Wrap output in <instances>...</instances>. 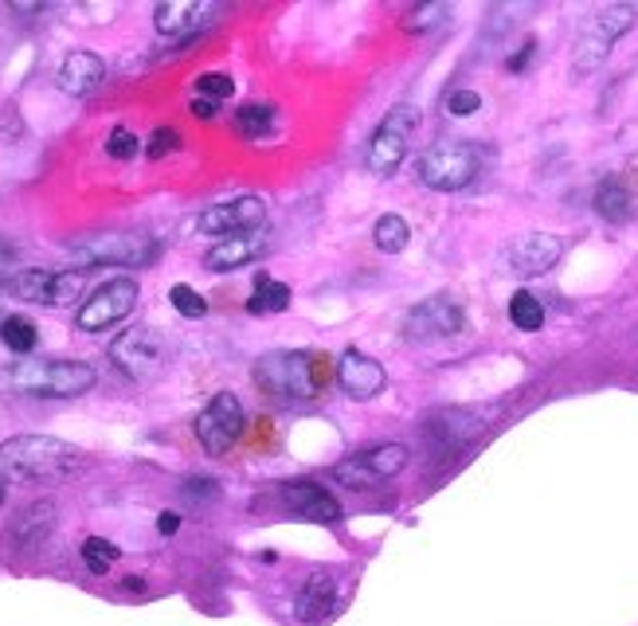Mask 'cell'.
<instances>
[{
    "label": "cell",
    "mask_w": 638,
    "mask_h": 626,
    "mask_svg": "<svg viewBox=\"0 0 638 626\" xmlns=\"http://www.w3.org/2000/svg\"><path fill=\"white\" fill-rule=\"evenodd\" d=\"M169 302H172V310H177L180 317H189V322H200V317L208 313V302L192 287H172Z\"/></svg>",
    "instance_id": "f546056e"
},
{
    "label": "cell",
    "mask_w": 638,
    "mask_h": 626,
    "mask_svg": "<svg viewBox=\"0 0 638 626\" xmlns=\"http://www.w3.org/2000/svg\"><path fill=\"white\" fill-rule=\"evenodd\" d=\"M337 384H342V392L349 395V400L365 403V400H372V395L384 392L388 376L380 360L365 357L360 349H345L342 360H337Z\"/></svg>",
    "instance_id": "9a60e30c"
},
{
    "label": "cell",
    "mask_w": 638,
    "mask_h": 626,
    "mask_svg": "<svg viewBox=\"0 0 638 626\" xmlns=\"http://www.w3.org/2000/svg\"><path fill=\"white\" fill-rule=\"evenodd\" d=\"M110 360H114L130 380H154L169 360V340L154 325H134L110 345Z\"/></svg>",
    "instance_id": "52a82bcc"
},
{
    "label": "cell",
    "mask_w": 638,
    "mask_h": 626,
    "mask_svg": "<svg viewBox=\"0 0 638 626\" xmlns=\"http://www.w3.org/2000/svg\"><path fill=\"white\" fill-rule=\"evenodd\" d=\"M482 172V149L470 142H435L419 157V180L435 192H462Z\"/></svg>",
    "instance_id": "5b68a950"
},
{
    "label": "cell",
    "mask_w": 638,
    "mask_h": 626,
    "mask_svg": "<svg viewBox=\"0 0 638 626\" xmlns=\"http://www.w3.org/2000/svg\"><path fill=\"white\" fill-rule=\"evenodd\" d=\"M94 368L82 360H24L12 368V388L36 400H75L94 388Z\"/></svg>",
    "instance_id": "3957f363"
},
{
    "label": "cell",
    "mask_w": 638,
    "mask_h": 626,
    "mask_svg": "<svg viewBox=\"0 0 638 626\" xmlns=\"http://www.w3.org/2000/svg\"><path fill=\"white\" fill-rule=\"evenodd\" d=\"M595 212L603 220H612V224H627L630 212H635V200H630V188L623 180L607 177L600 188H595Z\"/></svg>",
    "instance_id": "7402d4cb"
},
{
    "label": "cell",
    "mask_w": 638,
    "mask_h": 626,
    "mask_svg": "<svg viewBox=\"0 0 638 626\" xmlns=\"http://www.w3.org/2000/svg\"><path fill=\"white\" fill-rule=\"evenodd\" d=\"M270 125H275V110L259 107V102H251V107H239V114H235V134H243V137L270 134Z\"/></svg>",
    "instance_id": "f1b7e54d"
},
{
    "label": "cell",
    "mask_w": 638,
    "mask_h": 626,
    "mask_svg": "<svg viewBox=\"0 0 638 626\" xmlns=\"http://www.w3.org/2000/svg\"><path fill=\"white\" fill-rule=\"evenodd\" d=\"M415 125H419V110L415 107H396L384 122H380V130L369 142V169L377 172V177H388V172H396L400 165H404L407 142H412Z\"/></svg>",
    "instance_id": "7c38bea8"
},
{
    "label": "cell",
    "mask_w": 638,
    "mask_h": 626,
    "mask_svg": "<svg viewBox=\"0 0 638 626\" xmlns=\"http://www.w3.org/2000/svg\"><path fill=\"white\" fill-rule=\"evenodd\" d=\"M533 52H537V44H525L522 52H517V55L510 59V71H525V67H529V55H533Z\"/></svg>",
    "instance_id": "74e56055"
},
{
    "label": "cell",
    "mask_w": 638,
    "mask_h": 626,
    "mask_svg": "<svg viewBox=\"0 0 638 626\" xmlns=\"http://www.w3.org/2000/svg\"><path fill=\"white\" fill-rule=\"evenodd\" d=\"M635 4H607L595 12V20L580 32V44H575V75H592L607 59V52L635 27Z\"/></svg>",
    "instance_id": "8992f818"
},
{
    "label": "cell",
    "mask_w": 638,
    "mask_h": 626,
    "mask_svg": "<svg viewBox=\"0 0 638 626\" xmlns=\"http://www.w3.org/2000/svg\"><path fill=\"white\" fill-rule=\"evenodd\" d=\"M75 267H145L157 259V239L145 232H90L71 243Z\"/></svg>",
    "instance_id": "277c9868"
},
{
    "label": "cell",
    "mask_w": 638,
    "mask_h": 626,
    "mask_svg": "<svg viewBox=\"0 0 638 626\" xmlns=\"http://www.w3.org/2000/svg\"><path fill=\"white\" fill-rule=\"evenodd\" d=\"M407 239H412V232H407V220L396 212H388L377 220V227H372V243H377L384 255H400V250L407 247Z\"/></svg>",
    "instance_id": "cb8c5ba5"
},
{
    "label": "cell",
    "mask_w": 638,
    "mask_h": 626,
    "mask_svg": "<svg viewBox=\"0 0 638 626\" xmlns=\"http://www.w3.org/2000/svg\"><path fill=\"white\" fill-rule=\"evenodd\" d=\"M137 149H142V142H137L134 130H126V125H114L107 137V153L114 157V161H134Z\"/></svg>",
    "instance_id": "4dcf8cb0"
},
{
    "label": "cell",
    "mask_w": 638,
    "mask_h": 626,
    "mask_svg": "<svg viewBox=\"0 0 638 626\" xmlns=\"http://www.w3.org/2000/svg\"><path fill=\"white\" fill-rule=\"evenodd\" d=\"M0 501H4V482H0Z\"/></svg>",
    "instance_id": "60d3db41"
},
{
    "label": "cell",
    "mask_w": 638,
    "mask_h": 626,
    "mask_svg": "<svg viewBox=\"0 0 638 626\" xmlns=\"http://www.w3.org/2000/svg\"><path fill=\"white\" fill-rule=\"evenodd\" d=\"M216 110H220V102H212V99H192V114H197V118H216Z\"/></svg>",
    "instance_id": "f35d334b"
},
{
    "label": "cell",
    "mask_w": 638,
    "mask_h": 626,
    "mask_svg": "<svg viewBox=\"0 0 638 626\" xmlns=\"http://www.w3.org/2000/svg\"><path fill=\"white\" fill-rule=\"evenodd\" d=\"M282 501H287V510L302 521H317V525H333V521H342V505L333 501L329 490H322L317 482L302 478V482H287L282 485Z\"/></svg>",
    "instance_id": "e0dca14e"
},
{
    "label": "cell",
    "mask_w": 638,
    "mask_h": 626,
    "mask_svg": "<svg viewBox=\"0 0 638 626\" xmlns=\"http://www.w3.org/2000/svg\"><path fill=\"white\" fill-rule=\"evenodd\" d=\"M510 322L522 333H537L540 325H545V305H540L529 290H517V294L510 298Z\"/></svg>",
    "instance_id": "484cf974"
},
{
    "label": "cell",
    "mask_w": 638,
    "mask_h": 626,
    "mask_svg": "<svg viewBox=\"0 0 638 626\" xmlns=\"http://www.w3.org/2000/svg\"><path fill=\"white\" fill-rule=\"evenodd\" d=\"M180 145V137H177V130L172 125H157L154 134H149V145H145V157L149 161H161V157H169L172 149Z\"/></svg>",
    "instance_id": "d6a6232c"
},
{
    "label": "cell",
    "mask_w": 638,
    "mask_h": 626,
    "mask_svg": "<svg viewBox=\"0 0 638 626\" xmlns=\"http://www.w3.org/2000/svg\"><path fill=\"white\" fill-rule=\"evenodd\" d=\"M177 528H180V517H177V513H161V517H157V533H161V537H172Z\"/></svg>",
    "instance_id": "8d00e7d4"
},
{
    "label": "cell",
    "mask_w": 638,
    "mask_h": 626,
    "mask_svg": "<svg viewBox=\"0 0 638 626\" xmlns=\"http://www.w3.org/2000/svg\"><path fill=\"white\" fill-rule=\"evenodd\" d=\"M243 403L235 400L232 392H220L208 400V407L197 415V423H192V431H197V443L204 455L220 458L227 455V450L239 443L243 435Z\"/></svg>",
    "instance_id": "30bf717a"
},
{
    "label": "cell",
    "mask_w": 638,
    "mask_h": 626,
    "mask_svg": "<svg viewBox=\"0 0 638 626\" xmlns=\"http://www.w3.org/2000/svg\"><path fill=\"white\" fill-rule=\"evenodd\" d=\"M216 12H220V4H157L154 24L161 36L189 40V36H200V32L212 24Z\"/></svg>",
    "instance_id": "d6986e66"
},
{
    "label": "cell",
    "mask_w": 638,
    "mask_h": 626,
    "mask_svg": "<svg viewBox=\"0 0 638 626\" xmlns=\"http://www.w3.org/2000/svg\"><path fill=\"white\" fill-rule=\"evenodd\" d=\"M87 466V455L64 438L16 435L0 443V482H64Z\"/></svg>",
    "instance_id": "6da1fadb"
},
{
    "label": "cell",
    "mask_w": 638,
    "mask_h": 626,
    "mask_svg": "<svg viewBox=\"0 0 638 626\" xmlns=\"http://www.w3.org/2000/svg\"><path fill=\"white\" fill-rule=\"evenodd\" d=\"M287 305H290L287 282H279V278H270V275L255 278V290H251V298H247V313H255V317H270V313H282Z\"/></svg>",
    "instance_id": "603a6c76"
},
{
    "label": "cell",
    "mask_w": 638,
    "mask_h": 626,
    "mask_svg": "<svg viewBox=\"0 0 638 626\" xmlns=\"http://www.w3.org/2000/svg\"><path fill=\"white\" fill-rule=\"evenodd\" d=\"M107 79V63L94 52H71L59 67V90L64 94H75V99H87L102 87Z\"/></svg>",
    "instance_id": "ffe728a7"
},
{
    "label": "cell",
    "mask_w": 638,
    "mask_h": 626,
    "mask_svg": "<svg viewBox=\"0 0 638 626\" xmlns=\"http://www.w3.org/2000/svg\"><path fill=\"white\" fill-rule=\"evenodd\" d=\"M137 282L134 278H110V282H102L94 294L87 298V302L79 305V313H75V325H79L82 333H102L110 329V325H117L122 317H130L137 305Z\"/></svg>",
    "instance_id": "8fae6325"
},
{
    "label": "cell",
    "mask_w": 638,
    "mask_h": 626,
    "mask_svg": "<svg viewBox=\"0 0 638 626\" xmlns=\"http://www.w3.org/2000/svg\"><path fill=\"white\" fill-rule=\"evenodd\" d=\"M184 493H204V498H216V485L212 482H184Z\"/></svg>",
    "instance_id": "ab89813d"
},
{
    "label": "cell",
    "mask_w": 638,
    "mask_h": 626,
    "mask_svg": "<svg viewBox=\"0 0 638 626\" xmlns=\"http://www.w3.org/2000/svg\"><path fill=\"white\" fill-rule=\"evenodd\" d=\"M467 325V313H462L459 302L450 298H427L419 302L412 313H407V337L412 340H439V337H455Z\"/></svg>",
    "instance_id": "5bb4252c"
},
{
    "label": "cell",
    "mask_w": 638,
    "mask_h": 626,
    "mask_svg": "<svg viewBox=\"0 0 638 626\" xmlns=\"http://www.w3.org/2000/svg\"><path fill=\"white\" fill-rule=\"evenodd\" d=\"M55 525V510H47V505H32V510H24L16 521H12V533H16V540H44L47 533H52Z\"/></svg>",
    "instance_id": "d4e9b609"
},
{
    "label": "cell",
    "mask_w": 638,
    "mask_h": 626,
    "mask_svg": "<svg viewBox=\"0 0 638 626\" xmlns=\"http://www.w3.org/2000/svg\"><path fill=\"white\" fill-rule=\"evenodd\" d=\"M337 611V575L329 572H314L306 583H302V591H298V603H294V615L302 618V623H325V618Z\"/></svg>",
    "instance_id": "44dd1931"
},
{
    "label": "cell",
    "mask_w": 638,
    "mask_h": 626,
    "mask_svg": "<svg viewBox=\"0 0 638 626\" xmlns=\"http://www.w3.org/2000/svg\"><path fill=\"white\" fill-rule=\"evenodd\" d=\"M200 232L220 235V239H232V235L262 232L267 227V204L259 197H239L232 204H216L200 215Z\"/></svg>",
    "instance_id": "4fadbf2b"
},
{
    "label": "cell",
    "mask_w": 638,
    "mask_h": 626,
    "mask_svg": "<svg viewBox=\"0 0 638 626\" xmlns=\"http://www.w3.org/2000/svg\"><path fill=\"white\" fill-rule=\"evenodd\" d=\"M20 255H16V247H12V243H4L0 239V287H9L12 278L20 275Z\"/></svg>",
    "instance_id": "d590c367"
},
{
    "label": "cell",
    "mask_w": 638,
    "mask_h": 626,
    "mask_svg": "<svg viewBox=\"0 0 638 626\" xmlns=\"http://www.w3.org/2000/svg\"><path fill=\"white\" fill-rule=\"evenodd\" d=\"M407 466V447L404 443H384V447L357 450V455L342 458L333 466V478L345 485V490H372V485L396 478Z\"/></svg>",
    "instance_id": "ba28073f"
},
{
    "label": "cell",
    "mask_w": 638,
    "mask_h": 626,
    "mask_svg": "<svg viewBox=\"0 0 638 626\" xmlns=\"http://www.w3.org/2000/svg\"><path fill=\"white\" fill-rule=\"evenodd\" d=\"M560 255H564V239L560 235L529 232L510 247V267L522 278H537V275H549L560 262Z\"/></svg>",
    "instance_id": "2e32d148"
},
{
    "label": "cell",
    "mask_w": 638,
    "mask_h": 626,
    "mask_svg": "<svg viewBox=\"0 0 638 626\" xmlns=\"http://www.w3.org/2000/svg\"><path fill=\"white\" fill-rule=\"evenodd\" d=\"M439 20H447V9H443V4H419V9L407 16V27H412V32H432Z\"/></svg>",
    "instance_id": "836d02e7"
},
{
    "label": "cell",
    "mask_w": 638,
    "mask_h": 626,
    "mask_svg": "<svg viewBox=\"0 0 638 626\" xmlns=\"http://www.w3.org/2000/svg\"><path fill=\"white\" fill-rule=\"evenodd\" d=\"M9 294H16L20 302H36V305H75L87 290V278L82 270H36L27 267L12 278Z\"/></svg>",
    "instance_id": "9c48e42d"
},
{
    "label": "cell",
    "mask_w": 638,
    "mask_h": 626,
    "mask_svg": "<svg viewBox=\"0 0 638 626\" xmlns=\"http://www.w3.org/2000/svg\"><path fill=\"white\" fill-rule=\"evenodd\" d=\"M122 560V548L107 537H87L82 540V563H87L94 575H107L114 563Z\"/></svg>",
    "instance_id": "4316f807"
},
{
    "label": "cell",
    "mask_w": 638,
    "mask_h": 626,
    "mask_svg": "<svg viewBox=\"0 0 638 626\" xmlns=\"http://www.w3.org/2000/svg\"><path fill=\"white\" fill-rule=\"evenodd\" d=\"M197 94L200 99H212V102H224V99H232L235 94V82H232V75H200L197 79Z\"/></svg>",
    "instance_id": "1f68e13d"
},
{
    "label": "cell",
    "mask_w": 638,
    "mask_h": 626,
    "mask_svg": "<svg viewBox=\"0 0 638 626\" xmlns=\"http://www.w3.org/2000/svg\"><path fill=\"white\" fill-rule=\"evenodd\" d=\"M478 107H482V94H478V90H455L447 99V114H455V118L474 114Z\"/></svg>",
    "instance_id": "e575fe53"
},
{
    "label": "cell",
    "mask_w": 638,
    "mask_h": 626,
    "mask_svg": "<svg viewBox=\"0 0 638 626\" xmlns=\"http://www.w3.org/2000/svg\"><path fill=\"white\" fill-rule=\"evenodd\" d=\"M0 340H4L12 353L27 357V353L40 345V333H36V325L27 322V317H9V322H0Z\"/></svg>",
    "instance_id": "83f0119b"
},
{
    "label": "cell",
    "mask_w": 638,
    "mask_h": 626,
    "mask_svg": "<svg viewBox=\"0 0 638 626\" xmlns=\"http://www.w3.org/2000/svg\"><path fill=\"white\" fill-rule=\"evenodd\" d=\"M267 227L262 232H247V235H232V239H220L216 247L204 255V267L216 270V275H224V270H239L247 267V262H255L259 255H267Z\"/></svg>",
    "instance_id": "ac0fdd59"
},
{
    "label": "cell",
    "mask_w": 638,
    "mask_h": 626,
    "mask_svg": "<svg viewBox=\"0 0 638 626\" xmlns=\"http://www.w3.org/2000/svg\"><path fill=\"white\" fill-rule=\"evenodd\" d=\"M255 384L262 395L279 403H302L314 400L325 388V360L310 357V353H267L255 360Z\"/></svg>",
    "instance_id": "7a4b0ae2"
}]
</instances>
